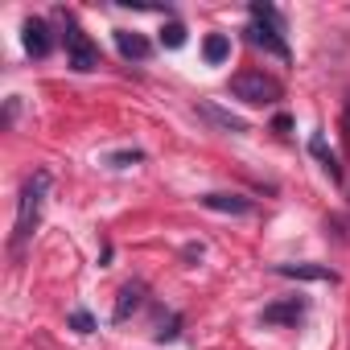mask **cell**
<instances>
[{"mask_svg":"<svg viewBox=\"0 0 350 350\" xmlns=\"http://www.w3.org/2000/svg\"><path fill=\"white\" fill-rule=\"evenodd\" d=\"M46 194H50V173H46V169H38L33 178L21 186V198H17V223H13V247H17V252H21V247L29 243V235L38 231Z\"/></svg>","mask_w":350,"mask_h":350,"instance_id":"obj_1","label":"cell"},{"mask_svg":"<svg viewBox=\"0 0 350 350\" xmlns=\"http://www.w3.org/2000/svg\"><path fill=\"white\" fill-rule=\"evenodd\" d=\"M284 17L272 9V5H252V25H247V42L276 54L280 62H288V46H284Z\"/></svg>","mask_w":350,"mask_h":350,"instance_id":"obj_2","label":"cell"},{"mask_svg":"<svg viewBox=\"0 0 350 350\" xmlns=\"http://www.w3.org/2000/svg\"><path fill=\"white\" fill-rule=\"evenodd\" d=\"M231 95L243 99V103L268 107V103H276V99L284 95V83H280L276 75H268V70H239V75L231 79Z\"/></svg>","mask_w":350,"mask_h":350,"instance_id":"obj_3","label":"cell"},{"mask_svg":"<svg viewBox=\"0 0 350 350\" xmlns=\"http://www.w3.org/2000/svg\"><path fill=\"white\" fill-rule=\"evenodd\" d=\"M62 42H66V66H70V70H79V75L99 70V46L83 33V25H79V21H66Z\"/></svg>","mask_w":350,"mask_h":350,"instance_id":"obj_4","label":"cell"},{"mask_svg":"<svg viewBox=\"0 0 350 350\" xmlns=\"http://www.w3.org/2000/svg\"><path fill=\"white\" fill-rule=\"evenodd\" d=\"M21 42H25V54L29 58H46L54 50V38H50V25L42 17H29L25 29H21Z\"/></svg>","mask_w":350,"mask_h":350,"instance_id":"obj_5","label":"cell"},{"mask_svg":"<svg viewBox=\"0 0 350 350\" xmlns=\"http://www.w3.org/2000/svg\"><path fill=\"white\" fill-rule=\"evenodd\" d=\"M301 317H305V301H297V297L276 301V305L264 309V325H297Z\"/></svg>","mask_w":350,"mask_h":350,"instance_id":"obj_6","label":"cell"},{"mask_svg":"<svg viewBox=\"0 0 350 350\" xmlns=\"http://www.w3.org/2000/svg\"><path fill=\"white\" fill-rule=\"evenodd\" d=\"M206 211H219V215H247L252 211V202L243 198V194H202L198 198Z\"/></svg>","mask_w":350,"mask_h":350,"instance_id":"obj_7","label":"cell"},{"mask_svg":"<svg viewBox=\"0 0 350 350\" xmlns=\"http://www.w3.org/2000/svg\"><path fill=\"white\" fill-rule=\"evenodd\" d=\"M276 272L293 276V280H329V284H338V272L325 268V264H280Z\"/></svg>","mask_w":350,"mask_h":350,"instance_id":"obj_8","label":"cell"},{"mask_svg":"<svg viewBox=\"0 0 350 350\" xmlns=\"http://www.w3.org/2000/svg\"><path fill=\"white\" fill-rule=\"evenodd\" d=\"M116 50H120L124 58H132V62H144V58L152 54V46H148L140 33H132V29H116Z\"/></svg>","mask_w":350,"mask_h":350,"instance_id":"obj_9","label":"cell"},{"mask_svg":"<svg viewBox=\"0 0 350 350\" xmlns=\"http://www.w3.org/2000/svg\"><path fill=\"white\" fill-rule=\"evenodd\" d=\"M140 305H144V284H140V280H132V284H124V288H120V301H116V313H111V317H116V321H128Z\"/></svg>","mask_w":350,"mask_h":350,"instance_id":"obj_10","label":"cell"},{"mask_svg":"<svg viewBox=\"0 0 350 350\" xmlns=\"http://www.w3.org/2000/svg\"><path fill=\"white\" fill-rule=\"evenodd\" d=\"M198 116L211 120V124H219V128H227V132H247V124H243L239 116H231V111H223V107H215V103H198Z\"/></svg>","mask_w":350,"mask_h":350,"instance_id":"obj_11","label":"cell"},{"mask_svg":"<svg viewBox=\"0 0 350 350\" xmlns=\"http://www.w3.org/2000/svg\"><path fill=\"white\" fill-rule=\"evenodd\" d=\"M309 152H313V157L321 161V169L329 173L334 182H342V165H338V157H334V152L325 148V140H321V136H313V140H309Z\"/></svg>","mask_w":350,"mask_h":350,"instance_id":"obj_12","label":"cell"},{"mask_svg":"<svg viewBox=\"0 0 350 350\" xmlns=\"http://www.w3.org/2000/svg\"><path fill=\"white\" fill-rule=\"evenodd\" d=\"M202 54H206V62H211V66L227 62V58H231V38H227V33H211V38H206V46H202Z\"/></svg>","mask_w":350,"mask_h":350,"instance_id":"obj_13","label":"cell"},{"mask_svg":"<svg viewBox=\"0 0 350 350\" xmlns=\"http://www.w3.org/2000/svg\"><path fill=\"white\" fill-rule=\"evenodd\" d=\"M161 46H169V50L186 46V25H182V21H169V25L161 29Z\"/></svg>","mask_w":350,"mask_h":350,"instance_id":"obj_14","label":"cell"},{"mask_svg":"<svg viewBox=\"0 0 350 350\" xmlns=\"http://www.w3.org/2000/svg\"><path fill=\"white\" fill-rule=\"evenodd\" d=\"M178 325H182V317L169 313V317L161 321V329H157V342H173V338H178Z\"/></svg>","mask_w":350,"mask_h":350,"instance_id":"obj_15","label":"cell"},{"mask_svg":"<svg viewBox=\"0 0 350 350\" xmlns=\"http://www.w3.org/2000/svg\"><path fill=\"white\" fill-rule=\"evenodd\" d=\"M70 325H75L79 334H91V329H95V317H91L87 309H75V313H70Z\"/></svg>","mask_w":350,"mask_h":350,"instance_id":"obj_16","label":"cell"},{"mask_svg":"<svg viewBox=\"0 0 350 350\" xmlns=\"http://www.w3.org/2000/svg\"><path fill=\"white\" fill-rule=\"evenodd\" d=\"M107 161H111L116 169H124V165H136V161H140V152H136V148H132V152H111Z\"/></svg>","mask_w":350,"mask_h":350,"instance_id":"obj_17","label":"cell"},{"mask_svg":"<svg viewBox=\"0 0 350 350\" xmlns=\"http://www.w3.org/2000/svg\"><path fill=\"white\" fill-rule=\"evenodd\" d=\"M342 140L350 144V103H346V116H342Z\"/></svg>","mask_w":350,"mask_h":350,"instance_id":"obj_18","label":"cell"}]
</instances>
